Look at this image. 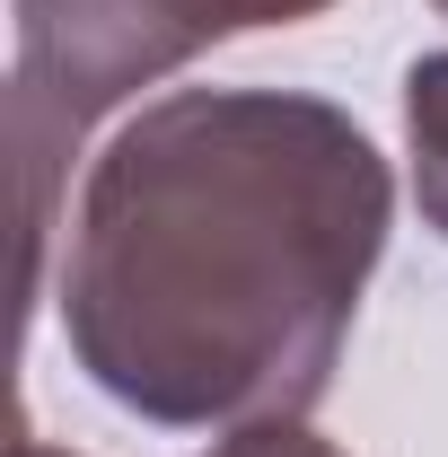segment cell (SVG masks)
<instances>
[{
  "mask_svg": "<svg viewBox=\"0 0 448 457\" xmlns=\"http://www.w3.org/2000/svg\"><path fill=\"white\" fill-rule=\"evenodd\" d=\"M378 141L299 88H176L88 159L62 343L159 431L308 422L387 255Z\"/></svg>",
  "mask_w": 448,
  "mask_h": 457,
  "instance_id": "obj_1",
  "label": "cell"
},
{
  "mask_svg": "<svg viewBox=\"0 0 448 457\" xmlns=\"http://www.w3.org/2000/svg\"><path fill=\"white\" fill-rule=\"evenodd\" d=\"M326 0H18V71H9V123L27 159V220L36 246L54 228V168L79 132L141 97L150 79L185 71L228 36L299 27Z\"/></svg>",
  "mask_w": 448,
  "mask_h": 457,
  "instance_id": "obj_2",
  "label": "cell"
},
{
  "mask_svg": "<svg viewBox=\"0 0 448 457\" xmlns=\"http://www.w3.org/2000/svg\"><path fill=\"white\" fill-rule=\"evenodd\" d=\"M404 141H413V203L448 237V54L404 71Z\"/></svg>",
  "mask_w": 448,
  "mask_h": 457,
  "instance_id": "obj_3",
  "label": "cell"
},
{
  "mask_svg": "<svg viewBox=\"0 0 448 457\" xmlns=\"http://www.w3.org/2000/svg\"><path fill=\"white\" fill-rule=\"evenodd\" d=\"M212 457H343V449L317 440L308 422H246V431H228Z\"/></svg>",
  "mask_w": 448,
  "mask_h": 457,
  "instance_id": "obj_4",
  "label": "cell"
},
{
  "mask_svg": "<svg viewBox=\"0 0 448 457\" xmlns=\"http://www.w3.org/2000/svg\"><path fill=\"white\" fill-rule=\"evenodd\" d=\"M18 457H71V449H45V440H36V431H27V440H18Z\"/></svg>",
  "mask_w": 448,
  "mask_h": 457,
  "instance_id": "obj_5",
  "label": "cell"
},
{
  "mask_svg": "<svg viewBox=\"0 0 448 457\" xmlns=\"http://www.w3.org/2000/svg\"><path fill=\"white\" fill-rule=\"evenodd\" d=\"M431 9H440V18H448V0H431Z\"/></svg>",
  "mask_w": 448,
  "mask_h": 457,
  "instance_id": "obj_6",
  "label": "cell"
}]
</instances>
